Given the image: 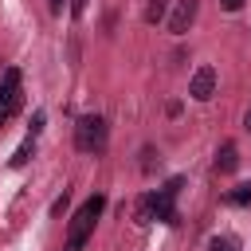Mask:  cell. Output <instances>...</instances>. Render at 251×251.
<instances>
[{
	"label": "cell",
	"mask_w": 251,
	"mask_h": 251,
	"mask_svg": "<svg viewBox=\"0 0 251 251\" xmlns=\"http://www.w3.org/2000/svg\"><path fill=\"white\" fill-rule=\"evenodd\" d=\"M102 208H106V196H102V192H94V196H90V200H86V204H82V208L71 216L67 243H78V247H82V243H86V235L94 231V220L102 216Z\"/></svg>",
	"instance_id": "obj_1"
},
{
	"label": "cell",
	"mask_w": 251,
	"mask_h": 251,
	"mask_svg": "<svg viewBox=\"0 0 251 251\" xmlns=\"http://www.w3.org/2000/svg\"><path fill=\"white\" fill-rule=\"evenodd\" d=\"M75 145H78L82 153H98V149L106 145V118H98V114L78 118V126H75Z\"/></svg>",
	"instance_id": "obj_2"
},
{
	"label": "cell",
	"mask_w": 251,
	"mask_h": 251,
	"mask_svg": "<svg viewBox=\"0 0 251 251\" xmlns=\"http://www.w3.org/2000/svg\"><path fill=\"white\" fill-rule=\"evenodd\" d=\"M16 106H20V67H8L0 75V126L16 114Z\"/></svg>",
	"instance_id": "obj_3"
},
{
	"label": "cell",
	"mask_w": 251,
	"mask_h": 251,
	"mask_svg": "<svg viewBox=\"0 0 251 251\" xmlns=\"http://www.w3.org/2000/svg\"><path fill=\"white\" fill-rule=\"evenodd\" d=\"M180 188H184V176H173L165 188L153 192V208H157V220H161V224H176V208H173V200H176Z\"/></svg>",
	"instance_id": "obj_4"
},
{
	"label": "cell",
	"mask_w": 251,
	"mask_h": 251,
	"mask_svg": "<svg viewBox=\"0 0 251 251\" xmlns=\"http://www.w3.org/2000/svg\"><path fill=\"white\" fill-rule=\"evenodd\" d=\"M216 67H196V75L188 78V94L196 98V102H208L212 94H216Z\"/></svg>",
	"instance_id": "obj_5"
},
{
	"label": "cell",
	"mask_w": 251,
	"mask_h": 251,
	"mask_svg": "<svg viewBox=\"0 0 251 251\" xmlns=\"http://www.w3.org/2000/svg\"><path fill=\"white\" fill-rule=\"evenodd\" d=\"M196 8H200V0H176V8L169 16V31L173 35H184L192 27V20H196Z\"/></svg>",
	"instance_id": "obj_6"
},
{
	"label": "cell",
	"mask_w": 251,
	"mask_h": 251,
	"mask_svg": "<svg viewBox=\"0 0 251 251\" xmlns=\"http://www.w3.org/2000/svg\"><path fill=\"white\" fill-rule=\"evenodd\" d=\"M235 165H239V149L235 141H224L216 149V173H235Z\"/></svg>",
	"instance_id": "obj_7"
},
{
	"label": "cell",
	"mask_w": 251,
	"mask_h": 251,
	"mask_svg": "<svg viewBox=\"0 0 251 251\" xmlns=\"http://www.w3.org/2000/svg\"><path fill=\"white\" fill-rule=\"evenodd\" d=\"M153 220H157V208H153V192H149V196L137 200V208H133V224L145 227V224H153Z\"/></svg>",
	"instance_id": "obj_8"
},
{
	"label": "cell",
	"mask_w": 251,
	"mask_h": 251,
	"mask_svg": "<svg viewBox=\"0 0 251 251\" xmlns=\"http://www.w3.org/2000/svg\"><path fill=\"white\" fill-rule=\"evenodd\" d=\"M224 200H227V204H235V208H247V204H251V180H247V184H235Z\"/></svg>",
	"instance_id": "obj_9"
},
{
	"label": "cell",
	"mask_w": 251,
	"mask_h": 251,
	"mask_svg": "<svg viewBox=\"0 0 251 251\" xmlns=\"http://www.w3.org/2000/svg\"><path fill=\"white\" fill-rule=\"evenodd\" d=\"M31 157H35V141L27 137V141H24V145H20L16 153H12V169H24V165H27Z\"/></svg>",
	"instance_id": "obj_10"
},
{
	"label": "cell",
	"mask_w": 251,
	"mask_h": 251,
	"mask_svg": "<svg viewBox=\"0 0 251 251\" xmlns=\"http://www.w3.org/2000/svg\"><path fill=\"white\" fill-rule=\"evenodd\" d=\"M165 8H169V0H149L145 4V24H161L165 20Z\"/></svg>",
	"instance_id": "obj_11"
},
{
	"label": "cell",
	"mask_w": 251,
	"mask_h": 251,
	"mask_svg": "<svg viewBox=\"0 0 251 251\" xmlns=\"http://www.w3.org/2000/svg\"><path fill=\"white\" fill-rule=\"evenodd\" d=\"M43 122H47V114H43V110H35V114H31V137L43 129Z\"/></svg>",
	"instance_id": "obj_12"
},
{
	"label": "cell",
	"mask_w": 251,
	"mask_h": 251,
	"mask_svg": "<svg viewBox=\"0 0 251 251\" xmlns=\"http://www.w3.org/2000/svg\"><path fill=\"white\" fill-rule=\"evenodd\" d=\"M208 251H235V243H231V239H212Z\"/></svg>",
	"instance_id": "obj_13"
},
{
	"label": "cell",
	"mask_w": 251,
	"mask_h": 251,
	"mask_svg": "<svg viewBox=\"0 0 251 251\" xmlns=\"http://www.w3.org/2000/svg\"><path fill=\"white\" fill-rule=\"evenodd\" d=\"M63 212H67V192H63V196L51 204V216H63Z\"/></svg>",
	"instance_id": "obj_14"
},
{
	"label": "cell",
	"mask_w": 251,
	"mask_h": 251,
	"mask_svg": "<svg viewBox=\"0 0 251 251\" xmlns=\"http://www.w3.org/2000/svg\"><path fill=\"white\" fill-rule=\"evenodd\" d=\"M220 8H224V12H239V8H243V0H220Z\"/></svg>",
	"instance_id": "obj_15"
},
{
	"label": "cell",
	"mask_w": 251,
	"mask_h": 251,
	"mask_svg": "<svg viewBox=\"0 0 251 251\" xmlns=\"http://www.w3.org/2000/svg\"><path fill=\"white\" fill-rule=\"evenodd\" d=\"M86 4H90V0H71V12H75V16H82V12H86Z\"/></svg>",
	"instance_id": "obj_16"
},
{
	"label": "cell",
	"mask_w": 251,
	"mask_h": 251,
	"mask_svg": "<svg viewBox=\"0 0 251 251\" xmlns=\"http://www.w3.org/2000/svg\"><path fill=\"white\" fill-rule=\"evenodd\" d=\"M63 4H67V0H47V8H51V12H55V16H59V12H63Z\"/></svg>",
	"instance_id": "obj_17"
},
{
	"label": "cell",
	"mask_w": 251,
	"mask_h": 251,
	"mask_svg": "<svg viewBox=\"0 0 251 251\" xmlns=\"http://www.w3.org/2000/svg\"><path fill=\"white\" fill-rule=\"evenodd\" d=\"M67 251H82V247H78V243H67Z\"/></svg>",
	"instance_id": "obj_18"
},
{
	"label": "cell",
	"mask_w": 251,
	"mask_h": 251,
	"mask_svg": "<svg viewBox=\"0 0 251 251\" xmlns=\"http://www.w3.org/2000/svg\"><path fill=\"white\" fill-rule=\"evenodd\" d=\"M243 126H247V129H251V110H247V118H243Z\"/></svg>",
	"instance_id": "obj_19"
}]
</instances>
